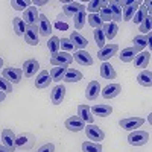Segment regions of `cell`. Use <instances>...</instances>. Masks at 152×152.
Returning a JSON list of instances; mask_svg holds the SVG:
<instances>
[{
    "mask_svg": "<svg viewBox=\"0 0 152 152\" xmlns=\"http://www.w3.org/2000/svg\"><path fill=\"white\" fill-rule=\"evenodd\" d=\"M37 152H55V145L53 143H46L43 145Z\"/></svg>",
    "mask_w": 152,
    "mask_h": 152,
    "instance_id": "cell-46",
    "label": "cell"
},
{
    "mask_svg": "<svg viewBox=\"0 0 152 152\" xmlns=\"http://www.w3.org/2000/svg\"><path fill=\"white\" fill-rule=\"evenodd\" d=\"M117 24L114 23V21H110V23H105L102 24V32H104V37H105V40H113L114 37L117 35Z\"/></svg>",
    "mask_w": 152,
    "mask_h": 152,
    "instance_id": "cell-22",
    "label": "cell"
},
{
    "mask_svg": "<svg viewBox=\"0 0 152 152\" xmlns=\"http://www.w3.org/2000/svg\"><path fill=\"white\" fill-rule=\"evenodd\" d=\"M12 26H14V31H15V34L17 35H24V31H26V24H24V21H23V18H20V17H15L14 20H12Z\"/></svg>",
    "mask_w": 152,
    "mask_h": 152,
    "instance_id": "cell-34",
    "label": "cell"
},
{
    "mask_svg": "<svg viewBox=\"0 0 152 152\" xmlns=\"http://www.w3.org/2000/svg\"><path fill=\"white\" fill-rule=\"evenodd\" d=\"M46 3H47V0H35V2H34L35 6H43V5H46Z\"/></svg>",
    "mask_w": 152,
    "mask_h": 152,
    "instance_id": "cell-48",
    "label": "cell"
},
{
    "mask_svg": "<svg viewBox=\"0 0 152 152\" xmlns=\"http://www.w3.org/2000/svg\"><path fill=\"white\" fill-rule=\"evenodd\" d=\"M151 24H152V20H151V15H148V17L140 23V32H142V35L151 34Z\"/></svg>",
    "mask_w": 152,
    "mask_h": 152,
    "instance_id": "cell-41",
    "label": "cell"
},
{
    "mask_svg": "<svg viewBox=\"0 0 152 152\" xmlns=\"http://www.w3.org/2000/svg\"><path fill=\"white\" fill-rule=\"evenodd\" d=\"M50 82H52V78H50V75L47 70H43L38 73L37 79H35V87L37 88H47L50 85Z\"/></svg>",
    "mask_w": 152,
    "mask_h": 152,
    "instance_id": "cell-20",
    "label": "cell"
},
{
    "mask_svg": "<svg viewBox=\"0 0 152 152\" xmlns=\"http://www.w3.org/2000/svg\"><path fill=\"white\" fill-rule=\"evenodd\" d=\"M2 76H3V79H6L9 84H18L23 78V72L20 69L8 67V69H3Z\"/></svg>",
    "mask_w": 152,
    "mask_h": 152,
    "instance_id": "cell-4",
    "label": "cell"
},
{
    "mask_svg": "<svg viewBox=\"0 0 152 152\" xmlns=\"http://www.w3.org/2000/svg\"><path fill=\"white\" fill-rule=\"evenodd\" d=\"M38 18H40V14H38L35 6H29L24 9V17H23L24 24H28V26H37Z\"/></svg>",
    "mask_w": 152,
    "mask_h": 152,
    "instance_id": "cell-8",
    "label": "cell"
},
{
    "mask_svg": "<svg viewBox=\"0 0 152 152\" xmlns=\"http://www.w3.org/2000/svg\"><path fill=\"white\" fill-rule=\"evenodd\" d=\"M82 151L84 152H102V146H100V143H96V142H84Z\"/></svg>",
    "mask_w": 152,
    "mask_h": 152,
    "instance_id": "cell-36",
    "label": "cell"
},
{
    "mask_svg": "<svg viewBox=\"0 0 152 152\" xmlns=\"http://www.w3.org/2000/svg\"><path fill=\"white\" fill-rule=\"evenodd\" d=\"M0 152H12V151H9L6 146H3V145H2V146H0Z\"/></svg>",
    "mask_w": 152,
    "mask_h": 152,
    "instance_id": "cell-49",
    "label": "cell"
},
{
    "mask_svg": "<svg viewBox=\"0 0 152 152\" xmlns=\"http://www.w3.org/2000/svg\"><path fill=\"white\" fill-rule=\"evenodd\" d=\"M90 110H91V114H94V116H97V117H108L113 113V107L105 105V104H96Z\"/></svg>",
    "mask_w": 152,
    "mask_h": 152,
    "instance_id": "cell-15",
    "label": "cell"
},
{
    "mask_svg": "<svg viewBox=\"0 0 152 152\" xmlns=\"http://www.w3.org/2000/svg\"><path fill=\"white\" fill-rule=\"evenodd\" d=\"M38 31H40V34L43 37H49L50 34H52V24H50L49 18L44 15V14H40V18H38Z\"/></svg>",
    "mask_w": 152,
    "mask_h": 152,
    "instance_id": "cell-12",
    "label": "cell"
},
{
    "mask_svg": "<svg viewBox=\"0 0 152 152\" xmlns=\"http://www.w3.org/2000/svg\"><path fill=\"white\" fill-rule=\"evenodd\" d=\"M72 61H73V56L69 55L67 52H58V53L52 55V58H50V64L55 66V67H58V66L67 67Z\"/></svg>",
    "mask_w": 152,
    "mask_h": 152,
    "instance_id": "cell-5",
    "label": "cell"
},
{
    "mask_svg": "<svg viewBox=\"0 0 152 152\" xmlns=\"http://www.w3.org/2000/svg\"><path fill=\"white\" fill-rule=\"evenodd\" d=\"M0 91H3V93H11L12 91V84H9L6 79L3 78H0Z\"/></svg>",
    "mask_w": 152,
    "mask_h": 152,
    "instance_id": "cell-45",
    "label": "cell"
},
{
    "mask_svg": "<svg viewBox=\"0 0 152 152\" xmlns=\"http://www.w3.org/2000/svg\"><path fill=\"white\" fill-rule=\"evenodd\" d=\"M99 17H100V20H102V21H107V23H110L113 20V15H111V11H110L108 5L104 6L102 9L99 11Z\"/></svg>",
    "mask_w": 152,
    "mask_h": 152,
    "instance_id": "cell-43",
    "label": "cell"
},
{
    "mask_svg": "<svg viewBox=\"0 0 152 152\" xmlns=\"http://www.w3.org/2000/svg\"><path fill=\"white\" fill-rule=\"evenodd\" d=\"M5 97H6V94H5L3 91H0V102H3V100H5Z\"/></svg>",
    "mask_w": 152,
    "mask_h": 152,
    "instance_id": "cell-50",
    "label": "cell"
},
{
    "mask_svg": "<svg viewBox=\"0 0 152 152\" xmlns=\"http://www.w3.org/2000/svg\"><path fill=\"white\" fill-rule=\"evenodd\" d=\"M145 123V119L143 117H126V119H122L119 122L120 128L122 129H126V131H135L137 128L143 126Z\"/></svg>",
    "mask_w": 152,
    "mask_h": 152,
    "instance_id": "cell-2",
    "label": "cell"
},
{
    "mask_svg": "<svg viewBox=\"0 0 152 152\" xmlns=\"http://www.w3.org/2000/svg\"><path fill=\"white\" fill-rule=\"evenodd\" d=\"M120 93H122V85L120 84H108L107 87H104L102 90H100V94L105 99H114Z\"/></svg>",
    "mask_w": 152,
    "mask_h": 152,
    "instance_id": "cell-9",
    "label": "cell"
},
{
    "mask_svg": "<svg viewBox=\"0 0 152 152\" xmlns=\"http://www.w3.org/2000/svg\"><path fill=\"white\" fill-rule=\"evenodd\" d=\"M138 6H140V2H132L131 5L125 6V9H123V12H122V20H125V21L132 20V17H134V14L137 12Z\"/></svg>",
    "mask_w": 152,
    "mask_h": 152,
    "instance_id": "cell-24",
    "label": "cell"
},
{
    "mask_svg": "<svg viewBox=\"0 0 152 152\" xmlns=\"http://www.w3.org/2000/svg\"><path fill=\"white\" fill-rule=\"evenodd\" d=\"M151 61V53L149 52H142V53H137V56L134 58V66L138 69H146L148 64Z\"/></svg>",
    "mask_w": 152,
    "mask_h": 152,
    "instance_id": "cell-25",
    "label": "cell"
},
{
    "mask_svg": "<svg viewBox=\"0 0 152 152\" xmlns=\"http://www.w3.org/2000/svg\"><path fill=\"white\" fill-rule=\"evenodd\" d=\"M148 15H149V11L146 9V6H138V9H137V12L134 14L132 20H134V23H142Z\"/></svg>",
    "mask_w": 152,
    "mask_h": 152,
    "instance_id": "cell-38",
    "label": "cell"
},
{
    "mask_svg": "<svg viewBox=\"0 0 152 152\" xmlns=\"http://www.w3.org/2000/svg\"><path fill=\"white\" fill-rule=\"evenodd\" d=\"M67 72V67H62V66H58V67H53L52 70H50V78H52V81L55 82H59L62 78H64V75Z\"/></svg>",
    "mask_w": 152,
    "mask_h": 152,
    "instance_id": "cell-33",
    "label": "cell"
},
{
    "mask_svg": "<svg viewBox=\"0 0 152 152\" xmlns=\"http://www.w3.org/2000/svg\"><path fill=\"white\" fill-rule=\"evenodd\" d=\"M137 81H138V84H140V85L149 88L152 85V72L151 70H143L142 73H138Z\"/></svg>",
    "mask_w": 152,
    "mask_h": 152,
    "instance_id": "cell-30",
    "label": "cell"
},
{
    "mask_svg": "<svg viewBox=\"0 0 152 152\" xmlns=\"http://www.w3.org/2000/svg\"><path fill=\"white\" fill-rule=\"evenodd\" d=\"M2 66H3V59L0 58V69H2Z\"/></svg>",
    "mask_w": 152,
    "mask_h": 152,
    "instance_id": "cell-51",
    "label": "cell"
},
{
    "mask_svg": "<svg viewBox=\"0 0 152 152\" xmlns=\"http://www.w3.org/2000/svg\"><path fill=\"white\" fill-rule=\"evenodd\" d=\"M107 5H108V2H105V0H91V2L87 5V11L90 12V14H97V12Z\"/></svg>",
    "mask_w": 152,
    "mask_h": 152,
    "instance_id": "cell-31",
    "label": "cell"
},
{
    "mask_svg": "<svg viewBox=\"0 0 152 152\" xmlns=\"http://www.w3.org/2000/svg\"><path fill=\"white\" fill-rule=\"evenodd\" d=\"M47 49L52 55L58 53L59 52V38L58 37H50L49 41H47Z\"/></svg>",
    "mask_w": 152,
    "mask_h": 152,
    "instance_id": "cell-37",
    "label": "cell"
},
{
    "mask_svg": "<svg viewBox=\"0 0 152 152\" xmlns=\"http://www.w3.org/2000/svg\"><path fill=\"white\" fill-rule=\"evenodd\" d=\"M137 52H138V50L135 47H132V46L131 47H126V49L122 50V53L119 55V58H120L122 62H131L137 56Z\"/></svg>",
    "mask_w": 152,
    "mask_h": 152,
    "instance_id": "cell-26",
    "label": "cell"
},
{
    "mask_svg": "<svg viewBox=\"0 0 152 152\" xmlns=\"http://www.w3.org/2000/svg\"><path fill=\"white\" fill-rule=\"evenodd\" d=\"M69 40L72 41V44H73V47H76V49H79V50H82V49H85L87 47V44H88V41H87V38L84 37V35H81L78 31H73L72 32V35H70V38Z\"/></svg>",
    "mask_w": 152,
    "mask_h": 152,
    "instance_id": "cell-14",
    "label": "cell"
},
{
    "mask_svg": "<svg viewBox=\"0 0 152 152\" xmlns=\"http://www.w3.org/2000/svg\"><path fill=\"white\" fill-rule=\"evenodd\" d=\"M59 49L61 50H64V52H70V50H73V44L72 41L69 40V38H61L59 40Z\"/></svg>",
    "mask_w": 152,
    "mask_h": 152,
    "instance_id": "cell-44",
    "label": "cell"
},
{
    "mask_svg": "<svg viewBox=\"0 0 152 152\" xmlns=\"http://www.w3.org/2000/svg\"><path fill=\"white\" fill-rule=\"evenodd\" d=\"M108 8L111 11V15H113L114 23H116V21H122V8L119 6V3L117 2H108Z\"/></svg>",
    "mask_w": 152,
    "mask_h": 152,
    "instance_id": "cell-32",
    "label": "cell"
},
{
    "mask_svg": "<svg viewBox=\"0 0 152 152\" xmlns=\"http://www.w3.org/2000/svg\"><path fill=\"white\" fill-rule=\"evenodd\" d=\"M87 20H88V24H90L91 28H94V29L102 28V24H104V21L100 20L99 14H90V15L87 17Z\"/></svg>",
    "mask_w": 152,
    "mask_h": 152,
    "instance_id": "cell-39",
    "label": "cell"
},
{
    "mask_svg": "<svg viewBox=\"0 0 152 152\" xmlns=\"http://www.w3.org/2000/svg\"><path fill=\"white\" fill-rule=\"evenodd\" d=\"M117 50H119V46L117 44H105L102 49H99L97 58L100 61H108L110 58H113L114 55L117 53Z\"/></svg>",
    "mask_w": 152,
    "mask_h": 152,
    "instance_id": "cell-6",
    "label": "cell"
},
{
    "mask_svg": "<svg viewBox=\"0 0 152 152\" xmlns=\"http://www.w3.org/2000/svg\"><path fill=\"white\" fill-rule=\"evenodd\" d=\"M78 117H79L84 123H90V125H91L93 120H94V116L91 114L90 107L85 105V104H82V105L78 107Z\"/></svg>",
    "mask_w": 152,
    "mask_h": 152,
    "instance_id": "cell-13",
    "label": "cell"
},
{
    "mask_svg": "<svg viewBox=\"0 0 152 152\" xmlns=\"http://www.w3.org/2000/svg\"><path fill=\"white\" fill-rule=\"evenodd\" d=\"M149 41H151V34H148V35H137V37H134V46L132 47H135L137 50H142V49H145L148 44H149Z\"/></svg>",
    "mask_w": 152,
    "mask_h": 152,
    "instance_id": "cell-29",
    "label": "cell"
},
{
    "mask_svg": "<svg viewBox=\"0 0 152 152\" xmlns=\"http://www.w3.org/2000/svg\"><path fill=\"white\" fill-rule=\"evenodd\" d=\"M81 79H82V73L76 69H67L64 78H62V81H66V82H78Z\"/></svg>",
    "mask_w": 152,
    "mask_h": 152,
    "instance_id": "cell-28",
    "label": "cell"
},
{
    "mask_svg": "<svg viewBox=\"0 0 152 152\" xmlns=\"http://www.w3.org/2000/svg\"><path fill=\"white\" fill-rule=\"evenodd\" d=\"M100 76H102L104 79H114L116 78V70H114V67L110 62H104V64L100 66Z\"/></svg>",
    "mask_w": 152,
    "mask_h": 152,
    "instance_id": "cell-27",
    "label": "cell"
},
{
    "mask_svg": "<svg viewBox=\"0 0 152 152\" xmlns=\"http://www.w3.org/2000/svg\"><path fill=\"white\" fill-rule=\"evenodd\" d=\"M85 8L84 9H81L78 14H76L75 17H73V23H75V28L76 29H82L84 28V24H85Z\"/></svg>",
    "mask_w": 152,
    "mask_h": 152,
    "instance_id": "cell-35",
    "label": "cell"
},
{
    "mask_svg": "<svg viewBox=\"0 0 152 152\" xmlns=\"http://www.w3.org/2000/svg\"><path fill=\"white\" fill-rule=\"evenodd\" d=\"M149 142V134L146 131H132L129 135H128V143L131 146H143Z\"/></svg>",
    "mask_w": 152,
    "mask_h": 152,
    "instance_id": "cell-1",
    "label": "cell"
},
{
    "mask_svg": "<svg viewBox=\"0 0 152 152\" xmlns=\"http://www.w3.org/2000/svg\"><path fill=\"white\" fill-rule=\"evenodd\" d=\"M73 58H75L76 62H79L81 66H93V58L88 52H85V50H78V52L73 55Z\"/></svg>",
    "mask_w": 152,
    "mask_h": 152,
    "instance_id": "cell-21",
    "label": "cell"
},
{
    "mask_svg": "<svg viewBox=\"0 0 152 152\" xmlns=\"http://www.w3.org/2000/svg\"><path fill=\"white\" fill-rule=\"evenodd\" d=\"M34 145V135L32 134H21L15 140V148L18 149H29Z\"/></svg>",
    "mask_w": 152,
    "mask_h": 152,
    "instance_id": "cell-19",
    "label": "cell"
},
{
    "mask_svg": "<svg viewBox=\"0 0 152 152\" xmlns=\"http://www.w3.org/2000/svg\"><path fill=\"white\" fill-rule=\"evenodd\" d=\"M24 40H26V43L31 44V46H37L38 43H40L37 26H28L26 28V31H24Z\"/></svg>",
    "mask_w": 152,
    "mask_h": 152,
    "instance_id": "cell-18",
    "label": "cell"
},
{
    "mask_svg": "<svg viewBox=\"0 0 152 152\" xmlns=\"http://www.w3.org/2000/svg\"><path fill=\"white\" fill-rule=\"evenodd\" d=\"M85 6H82L81 3L78 2H72V3H66L64 6H62V11H64V15L67 17H75L81 9H84Z\"/></svg>",
    "mask_w": 152,
    "mask_h": 152,
    "instance_id": "cell-23",
    "label": "cell"
},
{
    "mask_svg": "<svg viewBox=\"0 0 152 152\" xmlns=\"http://www.w3.org/2000/svg\"><path fill=\"white\" fill-rule=\"evenodd\" d=\"M94 40H96V44H97V47L99 49H102L104 46H105V37H104V32H102V28H97V29H94Z\"/></svg>",
    "mask_w": 152,
    "mask_h": 152,
    "instance_id": "cell-40",
    "label": "cell"
},
{
    "mask_svg": "<svg viewBox=\"0 0 152 152\" xmlns=\"http://www.w3.org/2000/svg\"><path fill=\"white\" fill-rule=\"evenodd\" d=\"M56 29H62V31H66V29H69V24H67V23L56 21Z\"/></svg>",
    "mask_w": 152,
    "mask_h": 152,
    "instance_id": "cell-47",
    "label": "cell"
},
{
    "mask_svg": "<svg viewBox=\"0 0 152 152\" xmlns=\"http://www.w3.org/2000/svg\"><path fill=\"white\" fill-rule=\"evenodd\" d=\"M2 140H3V146H6L12 152L15 151V140H17V137H15V134H14L12 129L6 128V129L2 131Z\"/></svg>",
    "mask_w": 152,
    "mask_h": 152,
    "instance_id": "cell-10",
    "label": "cell"
},
{
    "mask_svg": "<svg viewBox=\"0 0 152 152\" xmlns=\"http://www.w3.org/2000/svg\"><path fill=\"white\" fill-rule=\"evenodd\" d=\"M64 96H66V87L64 85H56L53 87L52 90V94H50V99H52V104L53 105H59L62 100H64Z\"/></svg>",
    "mask_w": 152,
    "mask_h": 152,
    "instance_id": "cell-17",
    "label": "cell"
},
{
    "mask_svg": "<svg viewBox=\"0 0 152 152\" xmlns=\"http://www.w3.org/2000/svg\"><path fill=\"white\" fill-rule=\"evenodd\" d=\"M100 84L97 82V81H91L90 84L87 85V90H85V97L88 99V100H94V99H97V96L100 94Z\"/></svg>",
    "mask_w": 152,
    "mask_h": 152,
    "instance_id": "cell-16",
    "label": "cell"
},
{
    "mask_svg": "<svg viewBox=\"0 0 152 152\" xmlns=\"http://www.w3.org/2000/svg\"><path fill=\"white\" fill-rule=\"evenodd\" d=\"M66 128L69 129V131H73V132H78V131H82L84 128H85V123L78 117V116H73V117H69L67 120H66Z\"/></svg>",
    "mask_w": 152,
    "mask_h": 152,
    "instance_id": "cell-11",
    "label": "cell"
},
{
    "mask_svg": "<svg viewBox=\"0 0 152 152\" xmlns=\"http://www.w3.org/2000/svg\"><path fill=\"white\" fill-rule=\"evenodd\" d=\"M85 135L88 137V140H91V142H96V143H99L100 140H104L105 138V132L99 128V126H96V125H88V126H85Z\"/></svg>",
    "mask_w": 152,
    "mask_h": 152,
    "instance_id": "cell-3",
    "label": "cell"
},
{
    "mask_svg": "<svg viewBox=\"0 0 152 152\" xmlns=\"http://www.w3.org/2000/svg\"><path fill=\"white\" fill-rule=\"evenodd\" d=\"M38 69H40V64H38V61L31 58L28 61H24V64H23V75H24V78H34V76L37 75Z\"/></svg>",
    "mask_w": 152,
    "mask_h": 152,
    "instance_id": "cell-7",
    "label": "cell"
},
{
    "mask_svg": "<svg viewBox=\"0 0 152 152\" xmlns=\"http://www.w3.org/2000/svg\"><path fill=\"white\" fill-rule=\"evenodd\" d=\"M32 2H29V0H20V2H15V0H12L11 2V6L14 8L15 11H24L26 9V6L29 8Z\"/></svg>",
    "mask_w": 152,
    "mask_h": 152,
    "instance_id": "cell-42",
    "label": "cell"
}]
</instances>
